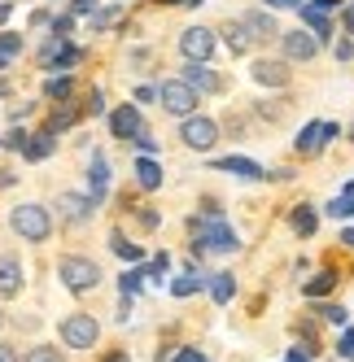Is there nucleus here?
Returning a JSON list of instances; mask_svg holds the SVG:
<instances>
[{"label":"nucleus","mask_w":354,"mask_h":362,"mask_svg":"<svg viewBox=\"0 0 354 362\" xmlns=\"http://www.w3.org/2000/svg\"><path fill=\"white\" fill-rule=\"evenodd\" d=\"M215 166L227 170V175H241V179H267V170L258 162H249V158H219Z\"/></svg>","instance_id":"nucleus-17"},{"label":"nucleus","mask_w":354,"mask_h":362,"mask_svg":"<svg viewBox=\"0 0 354 362\" xmlns=\"http://www.w3.org/2000/svg\"><path fill=\"white\" fill-rule=\"evenodd\" d=\"M227 48H232V53H245V48H249V31L241 27V22H227Z\"/></svg>","instance_id":"nucleus-26"},{"label":"nucleus","mask_w":354,"mask_h":362,"mask_svg":"<svg viewBox=\"0 0 354 362\" xmlns=\"http://www.w3.org/2000/svg\"><path fill=\"white\" fill-rule=\"evenodd\" d=\"M241 27L249 31V40H271V35H280V27H275V18H271V13H263V9L245 13V18H241Z\"/></svg>","instance_id":"nucleus-13"},{"label":"nucleus","mask_w":354,"mask_h":362,"mask_svg":"<svg viewBox=\"0 0 354 362\" xmlns=\"http://www.w3.org/2000/svg\"><path fill=\"white\" fill-rule=\"evenodd\" d=\"M22 53V35H0V66Z\"/></svg>","instance_id":"nucleus-28"},{"label":"nucleus","mask_w":354,"mask_h":362,"mask_svg":"<svg viewBox=\"0 0 354 362\" xmlns=\"http://www.w3.org/2000/svg\"><path fill=\"white\" fill-rule=\"evenodd\" d=\"M96 336H101V327H96L92 315H70V319L62 323V341H66L70 349H92Z\"/></svg>","instance_id":"nucleus-6"},{"label":"nucleus","mask_w":354,"mask_h":362,"mask_svg":"<svg viewBox=\"0 0 354 362\" xmlns=\"http://www.w3.org/2000/svg\"><path fill=\"white\" fill-rule=\"evenodd\" d=\"M132 140L140 144V153H144V158H154V153H158V140L149 136V132H140V136H132Z\"/></svg>","instance_id":"nucleus-34"},{"label":"nucleus","mask_w":354,"mask_h":362,"mask_svg":"<svg viewBox=\"0 0 354 362\" xmlns=\"http://www.w3.org/2000/svg\"><path fill=\"white\" fill-rule=\"evenodd\" d=\"M180 140H184L188 148H197V153H206V148H215V140H219V127H215V118H206V114H188L184 127H180Z\"/></svg>","instance_id":"nucleus-5"},{"label":"nucleus","mask_w":354,"mask_h":362,"mask_svg":"<svg viewBox=\"0 0 354 362\" xmlns=\"http://www.w3.org/2000/svg\"><path fill=\"white\" fill-rule=\"evenodd\" d=\"M162 5H188V0H162Z\"/></svg>","instance_id":"nucleus-49"},{"label":"nucleus","mask_w":354,"mask_h":362,"mask_svg":"<svg viewBox=\"0 0 354 362\" xmlns=\"http://www.w3.org/2000/svg\"><path fill=\"white\" fill-rule=\"evenodd\" d=\"M9 227L18 231L22 240H48V231H53V218H48L44 205H18V210L9 214Z\"/></svg>","instance_id":"nucleus-1"},{"label":"nucleus","mask_w":354,"mask_h":362,"mask_svg":"<svg viewBox=\"0 0 354 362\" xmlns=\"http://www.w3.org/2000/svg\"><path fill=\"white\" fill-rule=\"evenodd\" d=\"M341 245H346V249H354V227H350V231H341Z\"/></svg>","instance_id":"nucleus-44"},{"label":"nucleus","mask_w":354,"mask_h":362,"mask_svg":"<svg viewBox=\"0 0 354 362\" xmlns=\"http://www.w3.org/2000/svg\"><path fill=\"white\" fill-rule=\"evenodd\" d=\"M88 184H92V205L105 201V184H110V170H105V158H92V170H88Z\"/></svg>","instance_id":"nucleus-18"},{"label":"nucleus","mask_w":354,"mask_h":362,"mask_svg":"<svg viewBox=\"0 0 354 362\" xmlns=\"http://www.w3.org/2000/svg\"><path fill=\"white\" fill-rule=\"evenodd\" d=\"M254 79H258V83H267V88H285V83H289V66H285V62H267V57H263V62H254Z\"/></svg>","instance_id":"nucleus-15"},{"label":"nucleus","mask_w":354,"mask_h":362,"mask_svg":"<svg viewBox=\"0 0 354 362\" xmlns=\"http://www.w3.org/2000/svg\"><path fill=\"white\" fill-rule=\"evenodd\" d=\"M271 5H280V9H289V5H297V0H271Z\"/></svg>","instance_id":"nucleus-46"},{"label":"nucleus","mask_w":354,"mask_h":362,"mask_svg":"<svg viewBox=\"0 0 354 362\" xmlns=\"http://www.w3.org/2000/svg\"><path fill=\"white\" fill-rule=\"evenodd\" d=\"M180 53H184L188 62H206V57L215 53V31H210V27H188V31L180 35Z\"/></svg>","instance_id":"nucleus-8"},{"label":"nucleus","mask_w":354,"mask_h":362,"mask_svg":"<svg viewBox=\"0 0 354 362\" xmlns=\"http://www.w3.org/2000/svg\"><path fill=\"white\" fill-rule=\"evenodd\" d=\"M184 83L201 96V92H219L223 88V79H219V74L206 66V62H188V70H184Z\"/></svg>","instance_id":"nucleus-12"},{"label":"nucleus","mask_w":354,"mask_h":362,"mask_svg":"<svg viewBox=\"0 0 354 362\" xmlns=\"http://www.w3.org/2000/svg\"><path fill=\"white\" fill-rule=\"evenodd\" d=\"M302 22L311 27L315 40H328V35H333V22H328V13H319L315 5H302Z\"/></svg>","instance_id":"nucleus-19"},{"label":"nucleus","mask_w":354,"mask_h":362,"mask_svg":"<svg viewBox=\"0 0 354 362\" xmlns=\"http://www.w3.org/2000/svg\"><path fill=\"white\" fill-rule=\"evenodd\" d=\"M57 210H62L70 223H84V218L96 210V205H92V197H74V192H62V197H57Z\"/></svg>","instance_id":"nucleus-14"},{"label":"nucleus","mask_w":354,"mask_h":362,"mask_svg":"<svg viewBox=\"0 0 354 362\" xmlns=\"http://www.w3.org/2000/svg\"><path fill=\"white\" fill-rule=\"evenodd\" d=\"M206 249H215V253H236V249H241V236H236V231L227 227L223 218H210L206 227H201V236H197L193 253L201 257V253H206Z\"/></svg>","instance_id":"nucleus-3"},{"label":"nucleus","mask_w":354,"mask_h":362,"mask_svg":"<svg viewBox=\"0 0 354 362\" xmlns=\"http://www.w3.org/2000/svg\"><path fill=\"white\" fill-rule=\"evenodd\" d=\"M22 293V262L18 257H0V297Z\"/></svg>","instance_id":"nucleus-16"},{"label":"nucleus","mask_w":354,"mask_h":362,"mask_svg":"<svg viewBox=\"0 0 354 362\" xmlns=\"http://www.w3.org/2000/svg\"><path fill=\"white\" fill-rule=\"evenodd\" d=\"M315 227H319L315 210H311V205H297V210H293V231H297V236H315Z\"/></svg>","instance_id":"nucleus-23"},{"label":"nucleus","mask_w":354,"mask_h":362,"mask_svg":"<svg viewBox=\"0 0 354 362\" xmlns=\"http://www.w3.org/2000/svg\"><path fill=\"white\" fill-rule=\"evenodd\" d=\"M341 197H354V179H350V184H346V192H341Z\"/></svg>","instance_id":"nucleus-48"},{"label":"nucleus","mask_w":354,"mask_h":362,"mask_svg":"<svg viewBox=\"0 0 354 362\" xmlns=\"http://www.w3.org/2000/svg\"><path fill=\"white\" fill-rule=\"evenodd\" d=\"M22 153H27L31 162H44L48 153H53V132H40V136H35V140H31L27 148H22Z\"/></svg>","instance_id":"nucleus-24"},{"label":"nucleus","mask_w":354,"mask_h":362,"mask_svg":"<svg viewBox=\"0 0 354 362\" xmlns=\"http://www.w3.org/2000/svg\"><path fill=\"white\" fill-rule=\"evenodd\" d=\"M44 96H48V100H66V96H70V79H66V74H62V79H48V83H44Z\"/></svg>","instance_id":"nucleus-29"},{"label":"nucleus","mask_w":354,"mask_h":362,"mask_svg":"<svg viewBox=\"0 0 354 362\" xmlns=\"http://www.w3.org/2000/svg\"><path fill=\"white\" fill-rule=\"evenodd\" d=\"M136 179H140L144 192H154V188H162V166H158L154 158H140V162H136Z\"/></svg>","instance_id":"nucleus-20"},{"label":"nucleus","mask_w":354,"mask_h":362,"mask_svg":"<svg viewBox=\"0 0 354 362\" xmlns=\"http://www.w3.org/2000/svg\"><path fill=\"white\" fill-rule=\"evenodd\" d=\"M57 275L66 279L70 293H88V288H96V284H101V267L92 262V257H62Z\"/></svg>","instance_id":"nucleus-2"},{"label":"nucleus","mask_w":354,"mask_h":362,"mask_svg":"<svg viewBox=\"0 0 354 362\" xmlns=\"http://www.w3.org/2000/svg\"><path fill=\"white\" fill-rule=\"evenodd\" d=\"M232 293H236V279L227 275V271H219V275H210V297L219 301V305H227L232 301Z\"/></svg>","instance_id":"nucleus-21"},{"label":"nucleus","mask_w":354,"mask_h":362,"mask_svg":"<svg viewBox=\"0 0 354 362\" xmlns=\"http://www.w3.org/2000/svg\"><path fill=\"white\" fill-rule=\"evenodd\" d=\"M280 44H285V57L289 62H311L319 53V40L307 35V31H289V35H280Z\"/></svg>","instance_id":"nucleus-11"},{"label":"nucleus","mask_w":354,"mask_h":362,"mask_svg":"<svg viewBox=\"0 0 354 362\" xmlns=\"http://www.w3.org/2000/svg\"><path fill=\"white\" fill-rule=\"evenodd\" d=\"M328 214H333V218H354V197H333Z\"/></svg>","instance_id":"nucleus-30"},{"label":"nucleus","mask_w":354,"mask_h":362,"mask_svg":"<svg viewBox=\"0 0 354 362\" xmlns=\"http://www.w3.org/2000/svg\"><path fill=\"white\" fill-rule=\"evenodd\" d=\"M337 354L354 362V332H346V336H341V341H337Z\"/></svg>","instance_id":"nucleus-36"},{"label":"nucleus","mask_w":354,"mask_h":362,"mask_svg":"<svg viewBox=\"0 0 354 362\" xmlns=\"http://www.w3.org/2000/svg\"><path fill=\"white\" fill-rule=\"evenodd\" d=\"M70 27H74V18H57L53 22V35H70Z\"/></svg>","instance_id":"nucleus-38"},{"label":"nucleus","mask_w":354,"mask_h":362,"mask_svg":"<svg viewBox=\"0 0 354 362\" xmlns=\"http://www.w3.org/2000/svg\"><path fill=\"white\" fill-rule=\"evenodd\" d=\"M341 18H346V31H354V5H350V9H346Z\"/></svg>","instance_id":"nucleus-45"},{"label":"nucleus","mask_w":354,"mask_h":362,"mask_svg":"<svg viewBox=\"0 0 354 362\" xmlns=\"http://www.w3.org/2000/svg\"><path fill=\"white\" fill-rule=\"evenodd\" d=\"M166 267H171V257H166V253H158L154 262H149V275H154V279H162V275H166Z\"/></svg>","instance_id":"nucleus-35"},{"label":"nucleus","mask_w":354,"mask_h":362,"mask_svg":"<svg viewBox=\"0 0 354 362\" xmlns=\"http://www.w3.org/2000/svg\"><path fill=\"white\" fill-rule=\"evenodd\" d=\"M337 136H341L337 122H307V127H302V136H297V153L315 158V153H319L328 140H337Z\"/></svg>","instance_id":"nucleus-7"},{"label":"nucleus","mask_w":354,"mask_h":362,"mask_svg":"<svg viewBox=\"0 0 354 362\" xmlns=\"http://www.w3.org/2000/svg\"><path fill=\"white\" fill-rule=\"evenodd\" d=\"M0 362H18V354H13L9 345H0Z\"/></svg>","instance_id":"nucleus-43"},{"label":"nucleus","mask_w":354,"mask_h":362,"mask_svg":"<svg viewBox=\"0 0 354 362\" xmlns=\"http://www.w3.org/2000/svg\"><path fill=\"white\" fill-rule=\"evenodd\" d=\"M285 362H311V354H302V349H289V358Z\"/></svg>","instance_id":"nucleus-42"},{"label":"nucleus","mask_w":354,"mask_h":362,"mask_svg":"<svg viewBox=\"0 0 354 362\" xmlns=\"http://www.w3.org/2000/svg\"><path fill=\"white\" fill-rule=\"evenodd\" d=\"M27 140H31L27 132H9V140H5V144H9V148H27Z\"/></svg>","instance_id":"nucleus-37"},{"label":"nucleus","mask_w":354,"mask_h":362,"mask_svg":"<svg viewBox=\"0 0 354 362\" xmlns=\"http://www.w3.org/2000/svg\"><path fill=\"white\" fill-rule=\"evenodd\" d=\"M175 362H206V358H201V354H197V349H184V354H180V358H175Z\"/></svg>","instance_id":"nucleus-41"},{"label":"nucleus","mask_w":354,"mask_h":362,"mask_svg":"<svg viewBox=\"0 0 354 362\" xmlns=\"http://www.w3.org/2000/svg\"><path fill=\"white\" fill-rule=\"evenodd\" d=\"M27 362H66V358H62L53 345H40V349H31V354H27Z\"/></svg>","instance_id":"nucleus-31"},{"label":"nucleus","mask_w":354,"mask_h":362,"mask_svg":"<svg viewBox=\"0 0 354 362\" xmlns=\"http://www.w3.org/2000/svg\"><path fill=\"white\" fill-rule=\"evenodd\" d=\"M114 18H118V9H105V13H96L92 22H96V27H110V22H114Z\"/></svg>","instance_id":"nucleus-39"},{"label":"nucleus","mask_w":354,"mask_h":362,"mask_svg":"<svg viewBox=\"0 0 354 362\" xmlns=\"http://www.w3.org/2000/svg\"><path fill=\"white\" fill-rule=\"evenodd\" d=\"M197 288H201V279H197L193 271H188V275H180V279H175V284H171V293H175V297H193Z\"/></svg>","instance_id":"nucleus-27"},{"label":"nucleus","mask_w":354,"mask_h":362,"mask_svg":"<svg viewBox=\"0 0 354 362\" xmlns=\"http://www.w3.org/2000/svg\"><path fill=\"white\" fill-rule=\"evenodd\" d=\"M110 132H114L118 140H132V136H140V132H144V118H140V110H136V105H118V110L110 114Z\"/></svg>","instance_id":"nucleus-10"},{"label":"nucleus","mask_w":354,"mask_h":362,"mask_svg":"<svg viewBox=\"0 0 354 362\" xmlns=\"http://www.w3.org/2000/svg\"><path fill=\"white\" fill-rule=\"evenodd\" d=\"M40 62H44V70H66V66L79 62V48L66 44V35H53V40H48V48L40 53Z\"/></svg>","instance_id":"nucleus-9"},{"label":"nucleus","mask_w":354,"mask_h":362,"mask_svg":"<svg viewBox=\"0 0 354 362\" xmlns=\"http://www.w3.org/2000/svg\"><path fill=\"white\" fill-rule=\"evenodd\" d=\"M140 279H144V271H127V275H122V297H132L140 288Z\"/></svg>","instance_id":"nucleus-33"},{"label":"nucleus","mask_w":354,"mask_h":362,"mask_svg":"<svg viewBox=\"0 0 354 362\" xmlns=\"http://www.w3.org/2000/svg\"><path fill=\"white\" fill-rule=\"evenodd\" d=\"M319 315H324L328 323H333V327H346V319H350V315H346V310H341V305H324V310H319Z\"/></svg>","instance_id":"nucleus-32"},{"label":"nucleus","mask_w":354,"mask_h":362,"mask_svg":"<svg viewBox=\"0 0 354 362\" xmlns=\"http://www.w3.org/2000/svg\"><path fill=\"white\" fill-rule=\"evenodd\" d=\"M110 249H114V253L122 257V262H140V257H144V249H140V245H127V240L118 236V231L110 236Z\"/></svg>","instance_id":"nucleus-25"},{"label":"nucleus","mask_w":354,"mask_h":362,"mask_svg":"<svg viewBox=\"0 0 354 362\" xmlns=\"http://www.w3.org/2000/svg\"><path fill=\"white\" fill-rule=\"evenodd\" d=\"M105 362H127V358H122V354H110V358H105Z\"/></svg>","instance_id":"nucleus-47"},{"label":"nucleus","mask_w":354,"mask_h":362,"mask_svg":"<svg viewBox=\"0 0 354 362\" xmlns=\"http://www.w3.org/2000/svg\"><path fill=\"white\" fill-rule=\"evenodd\" d=\"M333 288H337V275L333 271H319L315 279L302 284V293H307V297H324V293H333Z\"/></svg>","instance_id":"nucleus-22"},{"label":"nucleus","mask_w":354,"mask_h":362,"mask_svg":"<svg viewBox=\"0 0 354 362\" xmlns=\"http://www.w3.org/2000/svg\"><path fill=\"white\" fill-rule=\"evenodd\" d=\"M154 96L162 100V110H166V114H175V118H188V114L197 110V92H193L184 79H166Z\"/></svg>","instance_id":"nucleus-4"},{"label":"nucleus","mask_w":354,"mask_h":362,"mask_svg":"<svg viewBox=\"0 0 354 362\" xmlns=\"http://www.w3.org/2000/svg\"><path fill=\"white\" fill-rule=\"evenodd\" d=\"M0 327H5V310H0Z\"/></svg>","instance_id":"nucleus-50"},{"label":"nucleus","mask_w":354,"mask_h":362,"mask_svg":"<svg viewBox=\"0 0 354 362\" xmlns=\"http://www.w3.org/2000/svg\"><path fill=\"white\" fill-rule=\"evenodd\" d=\"M84 13H92V0H74V18H84Z\"/></svg>","instance_id":"nucleus-40"}]
</instances>
